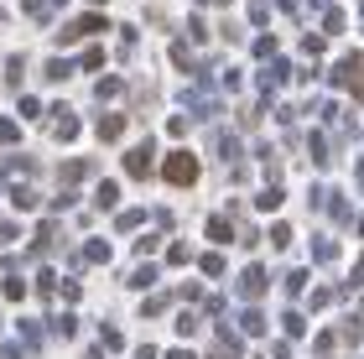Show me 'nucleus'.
Masks as SVG:
<instances>
[{
	"mask_svg": "<svg viewBox=\"0 0 364 359\" xmlns=\"http://www.w3.org/2000/svg\"><path fill=\"white\" fill-rule=\"evenodd\" d=\"M120 130H125V120H120V115H105V120H99V136H105V141H114Z\"/></svg>",
	"mask_w": 364,
	"mask_h": 359,
	"instance_id": "obj_4",
	"label": "nucleus"
},
{
	"mask_svg": "<svg viewBox=\"0 0 364 359\" xmlns=\"http://www.w3.org/2000/svg\"><path fill=\"white\" fill-rule=\"evenodd\" d=\"M125 167L136 172V177H146V172H151V146H136V151L125 156Z\"/></svg>",
	"mask_w": 364,
	"mask_h": 359,
	"instance_id": "obj_2",
	"label": "nucleus"
},
{
	"mask_svg": "<svg viewBox=\"0 0 364 359\" xmlns=\"http://www.w3.org/2000/svg\"><path fill=\"white\" fill-rule=\"evenodd\" d=\"M240 286H245V297H260V286H266V271H260V266H250V271L240 276Z\"/></svg>",
	"mask_w": 364,
	"mask_h": 359,
	"instance_id": "obj_3",
	"label": "nucleus"
},
{
	"mask_svg": "<svg viewBox=\"0 0 364 359\" xmlns=\"http://www.w3.org/2000/svg\"><path fill=\"white\" fill-rule=\"evenodd\" d=\"M193 177H198V161L188 156V151H177V156H167V183H193Z\"/></svg>",
	"mask_w": 364,
	"mask_h": 359,
	"instance_id": "obj_1",
	"label": "nucleus"
}]
</instances>
